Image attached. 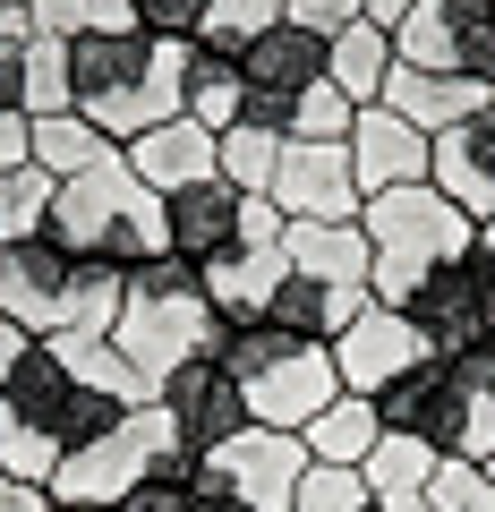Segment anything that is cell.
<instances>
[{"label":"cell","instance_id":"cb8c5ba5","mask_svg":"<svg viewBox=\"0 0 495 512\" xmlns=\"http://www.w3.org/2000/svg\"><path fill=\"white\" fill-rule=\"evenodd\" d=\"M180 111L197 128H239L248 120V77H239L231 52H214V43H188V86H180Z\"/></svg>","mask_w":495,"mask_h":512},{"label":"cell","instance_id":"2e32d148","mask_svg":"<svg viewBox=\"0 0 495 512\" xmlns=\"http://www.w3.org/2000/svg\"><path fill=\"white\" fill-rule=\"evenodd\" d=\"M376 419H385V436H427L436 453H453V419H461L453 367L427 359V367H410V376H393L385 393H376Z\"/></svg>","mask_w":495,"mask_h":512},{"label":"cell","instance_id":"4fadbf2b","mask_svg":"<svg viewBox=\"0 0 495 512\" xmlns=\"http://www.w3.org/2000/svg\"><path fill=\"white\" fill-rule=\"evenodd\" d=\"M163 410H171V427H180V444L188 453H214V444H231L239 427H248V384L231 376V367L205 350V359H188V367H171V384H163Z\"/></svg>","mask_w":495,"mask_h":512},{"label":"cell","instance_id":"7402d4cb","mask_svg":"<svg viewBox=\"0 0 495 512\" xmlns=\"http://www.w3.org/2000/svg\"><path fill=\"white\" fill-rule=\"evenodd\" d=\"M282 248H291V274H308V282H359L367 291V265H376L359 222H291Z\"/></svg>","mask_w":495,"mask_h":512},{"label":"cell","instance_id":"7a4b0ae2","mask_svg":"<svg viewBox=\"0 0 495 512\" xmlns=\"http://www.w3.org/2000/svg\"><path fill=\"white\" fill-rule=\"evenodd\" d=\"M359 231H367V256H376V265H367V291L385 299V308H410V291H419L436 265H453V256L478 248V222L461 214L436 180L367 197L359 205Z\"/></svg>","mask_w":495,"mask_h":512},{"label":"cell","instance_id":"ab89813d","mask_svg":"<svg viewBox=\"0 0 495 512\" xmlns=\"http://www.w3.org/2000/svg\"><path fill=\"white\" fill-rule=\"evenodd\" d=\"M129 18L146 26V35H163V43H197L205 0H129Z\"/></svg>","mask_w":495,"mask_h":512},{"label":"cell","instance_id":"816d5d0a","mask_svg":"<svg viewBox=\"0 0 495 512\" xmlns=\"http://www.w3.org/2000/svg\"><path fill=\"white\" fill-rule=\"evenodd\" d=\"M376 512H436L427 495H376Z\"/></svg>","mask_w":495,"mask_h":512},{"label":"cell","instance_id":"f1b7e54d","mask_svg":"<svg viewBox=\"0 0 495 512\" xmlns=\"http://www.w3.org/2000/svg\"><path fill=\"white\" fill-rule=\"evenodd\" d=\"M274 163H282V137L257 128V120H239V128L214 137V171L239 188V197H265V188H274Z\"/></svg>","mask_w":495,"mask_h":512},{"label":"cell","instance_id":"681fc988","mask_svg":"<svg viewBox=\"0 0 495 512\" xmlns=\"http://www.w3.org/2000/svg\"><path fill=\"white\" fill-rule=\"evenodd\" d=\"M410 9H419V0H367V26H385V35H393V26H402Z\"/></svg>","mask_w":495,"mask_h":512},{"label":"cell","instance_id":"ffe728a7","mask_svg":"<svg viewBox=\"0 0 495 512\" xmlns=\"http://www.w3.org/2000/svg\"><path fill=\"white\" fill-rule=\"evenodd\" d=\"M52 350L69 359V376H77V384H94V393H111L120 410H154V402H163V384H154L146 367L129 359V350L111 342V333H52Z\"/></svg>","mask_w":495,"mask_h":512},{"label":"cell","instance_id":"836d02e7","mask_svg":"<svg viewBox=\"0 0 495 512\" xmlns=\"http://www.w3.org/2000/svg\"><path fill=\"white\" fill-rule=\"evenodd\" d=\"M282 26V0H205V26H197V43H214V52H248L257 35H274Z\"/></svg>","mask_w":495,"mask_h":512},{"label":"cell","instance_id":"6da1fadb","mask_svg":"<svg viewBox=\"0 0 495 512\" xmlns=\"http://www.w3.org/2000/svg\"><path fill=\"white\" fill-rule=\"evenodd\" d=\"M188 43H163L146 26H86L69 35V94L103 137H146L154 120H180Z\"/></svg>","mask_w":495,"mask_h":512},{"label":"cell","instance_id":"7bdbcfd3","mask_svg":"<svg viewBox=\"0 0 495 512\" xmlns=\"http://www.w3.org/2000/svg\"><path fill=\"white\" fill-rule=\"evenodd\" d=\"M0 111H26V43H0Z\"/></svg>","mask_w":495,"mask_h":512},{"label":"cell","instance_id":"d590c367","mask_svg":"<svg viewBox=\"0 0 495 512\" xmlns=\"http://www.w3.org/2000/svg\"><path fill=\"white\" fill-rule=\"evenodd\" d=\"M291 512H376V487H367L359 470H333V461H308V478H299Z\"/></svg>","mask_w":495,"mask_h":512},{"label":"cell","instance_id":"db71d44e","mask_svg":"<svg viewBox=\"0 0 495 512\" xmlns=\"http://www.w3.org/2000/svg\"><path fill=\"white\" fill-rule=\"evenodd\" d=\"M52 512H94V504H52Z\"/></svg>","mask_w":495,"mask_h":512},{"label":"cell","instance_id":"5b68a950","mask_svg":"<svg viewBox=\"0 0 495 512\" xmlns=\"http://www.w3.org/2000/svg\"><path fill=\"white\" fill-rule=\"evenodd\" d=\"M163 461H197V453L180 444V427H171V410H163V402H154V410H129L111 436L77 444V453L52 470V504H94V512H111L146 470H163Z\"/></svg>","mask_w":495,"mask_h":512},{"label":"cell","instance_id":"8992f818","mask_svg":"<svg viewBox=\"0 0 495 512\" xmlns=\"http://www.w3.org/2000/svg\"><path fill=\"white\" fill-rule=\"evenodd\" d=\"M239 384H248V419H257V427L299 436V427L342 393V367H333V342H291V333L274 325V350H265Z\"/></svg>","mask_w":495,"mask_h":512},{"label":"cell","instance_id":"83f0119b","mask_svg":"<svg viewBox=\"0 0 495 512\" xmlns=\"http://www.w3.org/2000/svg\"><path fill=\"white\" fill-rule=\"evenodd\" d=\"M120 299H129V274H120V265H103V256H77L69 299H60V333H111Z\"/></svg>","mask_w":495,"mask_h":512},{"label":"cell","instance_id":"8d00e7d4","mask_svg":"<svg viewBox=\"0 0 495 512\" xmlns=\"http://www.w3.org/2000/svg\"><path fill=\"white\" fill-rule=\"evenodd\" d=\"M0 470L18 478V487H52L60 444L43 436V427H26V419H9V410H0Z\"/></svg>","mask_w":495,"mask_h":512},{"label":"cell","instance_id":"8fae6325","mask_svg":"<svg viewBox=\"0 0 495 512\" xmlns=\"http://www.w3.org/2000/svg\"><path fill=\"white\" fill-rule=\"evenodd\" d=\"M69 274H77V256L60 248L52 231L0 239V316H9L18 333H35V342H52L60 333V299H69Z\"/></svg>","mask_w":495,"mask_h":512},{"label":"cell","instance_id":"52a82bcc","mask_svg":"<svg viewBox=\"0 0 495 512\" xmlns=\"http://www.w3.org/2000/svg\"><path fill=\"white\" fill-rule=\"evenodd\" d=\"M410 325L427 333L436 359H461V350L495 342V265L478 248L453 256V265H436V274L410 291Z\"/></svg>","mask_w":495,"mask_h":512},{"label":"cell","instance_id":"ee69618b","mask_svg":"<svg viewBox=\"0 0 495 512\" xmlns=\"http://www.w3.org/2000/svg\"><path fill=\"white\" fill-rule=\"evenodd\" d=\"M26 146H35V120H26V111H0V171H18Z\"/></svg>","mask_w":495,"mask_h":512},{"label":"cell","instance_id":"5bb4252c","mask_svg":"<svg viewBox=\"0 0 495 512\" xmlns=\"http://www.w3.org/2000/svg\"><path fill=\"white\" fill-rule=\"evenodd\" d=\"M427 154H436V137L410 128L393 103H367L359 120H350V171H359L367 197H385V188H419L427 180Z\"/></svg>","mask_w":495,"mask_h":512},{"label":"cell","instance_id":"603a6c76","mask_svg":"<svg viewBox=\"0 0 495 512\" xmlns=\"http://www.w3.org/2000/svg\"><path fill=\"white\" fill-rule=\"evenodd\" d=\"M325 77L350 94V103H385V77H393V35L385 26H367V18H350V26H333L325 35Z\"/></svg>","mask_w":495,"mask_h":512},{"label":"cell","instance_id":"7c38bea8","mask_svg":"<svg viewBox=\"0 0 495 512\" xmlns=\"http://www.w3.org/2000/svg\"><path fill=\"white\" fill-rule=\"evenodd\" d=\"M436 350H427V333L410 325V308H385V299H367V316L350 333H333V367H342V393H385L393 376H410V367H427Z\"/></svg>","mask_w":495,"mask_h":512},{"label":"cell","instance_id":"4dcf8cb0","mask_svg":"<svg viewBox=\"0 0 495 512\" xmlns=\"http://www.w3.org/2000/svg\"><path fill=\"white\" fill-rule=\"evenodd\" d=\"M52 197H60V180H52L43 163L0 171V239H35V231H52Z\"/></svg>","mask_w":495,"mask_h":512},{"label":"cell","instance_id":"f5cc1de1","mask_svg":"<svg viewBox=\"0 0 495 512\" xmlns=\"http://www.w3.org/2000/svg\"><path fill=\"white\" fill-rule=\"evenodd\" d=\"M478 256H487V265H495V222H478Z\"/></svg>","mask_w":495,"mask_h":512},{"label":"cell","instance_id":"ba28073f","mask_svg":"<svg viewBox=\"0 0 495 512\" xmlns=\"http://www.w3.org/2000/svg\"><path fill=\"white\" fill-rule=\"evenodd\" d=\"M197 470H205V478H222V487H231L248 512H291L299 478H308V444L282 436V427H257V419H248L231 444H214Z\"/></svg>","mask_w":495,"mask_h":512},{"label":"cell","instance_id":"484cf974","mask_svg":"<svg viewBox=\"0 0 495 512\" xmlns=\"http://www.w3.org/2000/svg\"><path fill=\"white\" fill-rule=\"evenodd\" d=\"M453 367V393H461V419H453V453L461 461H495V342L461 350Z\"/></svg>","mask_w":495,"mask_h":512},{"label":"cell","instance_id":"d4e9b609","mask_svg":"<svg viewBox=\"0 0 495 512\" xmlns=\"http://www.w3.org/2000/svg\"><path fill=\"white\" fill-rule=\"evenodd\" d=\"M26 163H43L52 180H86V171L120 163V137H103L86 111H52V120H35V146H26Z\"/></svg>","mask_w":495,"mask_h":512},{"label":"cell","instance_id":"74e56055","mask_svg":"<svg viewBox=\"0 0 495 512\" xmlns=\"http://www.w3.org/2000/svg\"><path fill=\"white\" fill-rule=\"evenodd\" d=\"M427 504H436V512H495V478H487V461L444 453L436 478H427Z\"/></svg>","mask_w":495,"mask_h":512},{"label":"cell","instance_id":"c3c4849f","mask_svg":"<svg viewBox=\"0 0 495 512\" xmlns=\"http://www.w3.org/2000/svg\"><path fill=\"white\" fill-rule=\"evenodd\" d=\"M77 9H86V26H137L129 0H77Z\"/></svg>","mask_w":495,"mask_h":512},{"label":"cell","instance_id":"e575fe53","mask_svg":"<svg viewBox=\"0 0 495 512\" xmlns=\"http://www.w3.org/2000/svg\"><path fill=\"white\" fill-rule=\"evenodd\" d=\"M350 120H359V103H350L333 77H316V86L291 103V128H282V137H308V146H350Z\"/></svg>","mask_w":495,"mask_h":512},{"label":"cell","instance_id":"bcb514c9","mask_svg":"<svg viewBox=\"0 0 495 512\" xmlns=\"http://www.w3.org/2000/svg\"><path fill=\"white\" fill-rule=\"evenodd\" d=\"M197 512H248V504H239L222 478H205V470H197Z\"/></svg>","mask_w":495,"mask_h":512},{"label":"cell","instance_id":"60d3db41","mask_svg":"<svg viewBox=\"0 0 495 512\" xmlns=\"http://www.w3.org/2000/svg\"><path fill=\"white\" fill-rule=\"evenodd\" d=\"M282 18H291V26H316V35H333V26L367 18V0H282Z\"/></svg>","mask_w":495,"mask_h":512},{"label":"cell","instance_id":"9a60e30c","mask_svg":"<svg viewBox=\"0 0 495 512\" xmlns=\"http://www.w3.org/2000/svg\"><path fill=\"white\" fill-rule=\"evenodd\" d=\"M427 180H436L470 222H495V103L470 111V120H453V128H436Z\"/></svg>","mask_w":495,"mask_h":512},{"label":"cell","instance_id":"d6986e66","mask_svg":"<svg viewBox=\"0 0 495 512\" xmlns=\"http://www.w3.org/2000/svg\"><path fill=\"white\" fill-rule=\"evenodd\" d=\"M385 103L402 111L410 128H453V120H470V111H487L495 103V86H478V77H461V69H402L393 60V77H385Z\"/></svg>","mask_w":495,"mask_h":512},{"label":"cell","instance_id":"3957f363","mask_svg":"<svg viewBox=\"0 0 495 512\" xmlns=\"http://www.w3.org/2000/svg\"><path fill=\"white\" fill-rule=\"evenodd\" d=\"M111 342L129 350L154 384H171V367L205 359V350L222 342L214 299H205V274L188 265L180 248L146 256V265L129 274V299H120V316H111Z\"/></svg>","mask_w":495,"mask_h":512},{"label":"cell","instance_id":"7dc6e473","mask_svg":"<svg viewBox=\"0 0 495 512\" xmlns=\"http://www.w3.org/2000/svg\"><path fill=\"white\" fill-rule=\"evenodd\" d=\"M26 342H35V333H18V325H9V316H0V384H9V367L26 359Z\"/></svg>","mask_w":495,"mask_h":512},{"label":"cell","instance_id":"f546056e","mask_svg":"<svg viewBox=\"0 0 495 512\" xmlns=\"http://www.w3.org/2000/svg\"><path fill=\"white\" fill-rule=\"evenodd\" d=\"M436 461H444V453H436L427 436H376V444H367V461H359V478H367L376 495H427Z\"/></svg>","mask_w":495,"mask_h":512},{"label":"cell","instance_id":"30bf717a","mask_svg":"<svg viewBox=\"0 0 495 512\" xmlns=\"http://www.w3.org/2000/svg\"><path fill=\"white\" fill-rule=\"evenodd\" d=\"M239 77H248V120L282 137V128H291V103L325 77V35L282 18L274 35H257L248 52H239Z\"/></svg>","mask_w":495,"mask_h":512},{"label":"cell","instance_id":"f907efd6","mask_svg":"<svg viewBox=\"0 0 495 512\" xmlns=\"http://www.w3.org/2000/svg\"><path fill=\"white\" fill-rule=\"evenodd\" d=\"M35 35V18H26V9H0V43H26Z\"/></svg>","mask_w":495,"mask_h":512},{"label":"cell","instance_id":"277c9868","mask_svg":"<svg viewBox=\"0 0 495 512\" xmlns=\"http://www.w3.org/2000/svg\"><path fill=\"white\" fill-rule=\"evenodd\" d=\"M52 239H60L69 256H103V265H120V274H137L146 256L171 248L163 197L129 171V154L103 163V171H86V180H60V197H52Z\"/></svg>","mask_w":495,"mask_h":512},{"label":"cell","instance_id":"b9f144b4","mask_svg":"<svg viewBox=\"0 0 495 512\" xmlns=\"http://www.w3.org/2000/svg\"><path fill=\"white\" fill-rule=\"evenodd\" d=\"M26 18H35V35H86V9H77V0H26Z\"/></svg>","mask_w":495,"mask_h":512},{"label":"cell","instance_id":"9c48e42d","mask_svg":"<svg viewBox=\"0 0 495 512\" xmlns=\"http://www.w3.org/2000/svg\"><path fill=\"white\" fill-rule=\"evenodd\" d=\"M274 214L282 222H359L367 188L350 171V146H308V137H282V163H274Z\"/></svg>","mask_w":495,"mask_h":512},{"label":"cell","instance_id":"f6af8a7d","mask_svg":"<svg viewBox=\"0 0 495 512\" xmlns=\"http://www.w3.org/2000/svg\"><path fill=\"white\" fill-rule=\"evenodd\" d=\"M0 512H52V487H18V478L0 470Z\"/></svg>","mask_w":495,"mask_h":512},{"label":"cell","instance_id":"4316f807","mask_svg":"<svg viewBox=\"0 0 495 512\" xmlns=\"http://www.w3.org/2000/svg\"><path fill=\"white\" fill-rule=\"evenodd\" d=\"M376 436H385V419H376V402H367V393H333V402L316 410L308 427H299L308 461H333V470H359Z\"/></svg>","mask_w":495,"mask_h":512},{"label":"cell","instance_id":"9f6ffc18","mask_svg":"<svg viewBox=\"0 0 495 512\" xmlns=\"http://www.w3.org/2000/svg\"><path fill=\"white\" fill-rule=\"evenodd\" d=\"M487 478H495V461H487Z\"/></svg>","mask_w":495,"mask_h":512},{"label":"cell","instance_id":"11a10c76","mask_svg":"<svg viewBox=\"0 0 495 512\" xmlns=\"http://www.w3.org/2000/svg\"><path fill=\"white\" fill-rule=\"evenodd\" d=\"M0 9H26V0H0Z\"/></svg>","mask_w":495,"mask_h":512},{"label":"cell","instance_id":"44dd1931","mask_svg":"<svg viewBox=\"0 0 495 512\" xmlns=\"http://www.w3.org/2000/svg\"><path fill=\"white\" fill-rule=\"evenodd\" d=\"M69 393H77L69 359H60L52 342H26V359L9 367V384H0V410H9V419H26V427H43V436L60 444V419H69Z\"/></svg>","mask_w":495,"mask_h":512},{"label":"cell","instance_id":"1f68e13d","mask_svg":"<svg viewBox=\"0 0 495 512\" xmlns=\"http://www.w3.org/2000/svg\"><path fill=\"white\" fill-rule=\"evenodd\" d=\"M444 26H453V69L495 86V0H436Z\"/></svg>","mask_w":495,"mask_h":512},{"label":"cell","instance_id":"e0dca14e","mask_svg":"<svg viewBox=\"0 0 495 512\" xmlns=\"http://www.w3.org/2000/svg\"><path fill=\"white\" fill-rule=\"evenodd\" d=\"M129 171L154 188V197H180V188H197V180H214V128H197L180 111V120H154L146 137H129Z\"/></svg>","mask_w":495,"mask_h":512},{"label":"cell","instance_id":"ac0fdd59","mask_svg":"<svg viewBox=\"0 0 495 512\" xmlns=\"http://www.w3.org/2000/svg\"><path fill=\"white\" fill-rule=\"evenodd\" d=\"M239 205H248V197H239L222 171H214V180H197V188H180V197H163V231H171V248H180L188 265H214V256L239 239Z\"/></svg>","mask_w":495,"mask_h":512},{"label":"cell","instance_id":"d6a6232c","mask_svg":"<svg viewBox=\"0 0 495 512\" xmlns=\"http://www.w3.org/2000/svg\"><path fill=\"white\" fill-rule=\"evenodd\" d=\"M52 111H77V94H69V43H60V35H26V120H52Z\"/></svg>","mask_w":495,"mask_h":512},{"label":"cell","instance_id":"f35d334b","mask_svg":"<svg viewBox=\"0 0 495 512\" xmlns=\"http://www.w3.org/2000/svg\"><path fill=\"white\" fill-rule=\"evenodd\" d=\"M111 512H197V461H163V470H146Z\"/></svg>","mask_w":495,"mask_h":512}]
</instances>
